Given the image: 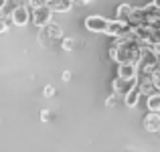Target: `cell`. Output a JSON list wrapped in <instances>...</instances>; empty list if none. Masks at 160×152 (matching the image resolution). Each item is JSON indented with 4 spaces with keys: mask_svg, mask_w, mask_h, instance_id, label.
I'll return each instance as SVG.
<instances>
[{
    "mask_svg": "<svg viewBox=\"0 0 160 152\" xmlns=\"http://www.w3.org/2000/svg\"><path fill=\"white\" fill-rule=\"evenodd\" d=\"M53 8L49 6V4H39V6H31V23L35 24V27H41L43 28L45 24L51 23L53 18Z\"/></svg>",
    "mask_w": 160,
    "mask_h": 152,
    "instance_id": "1",
    "label": "cell"
},
{
    "mask_svg": "<svg viewBox=\"0 0 160 152\" xmlns=\"http://www.w3.org/2000/svg\"><path fill=\"white\" fill-rule=\"evenodd\" d=\"M12 20H14V24H18V27H24L27 23H31V6H28L27 2H18L14 6V10L10 12Z\"/></svg>",
    "mask_w": 160,
    "mask_h": 152,
    "instance_id": "2",
    "label": "cell"
},
{
    "mask_svg": "<svg viewBox=\"0 0 160 152\" xmlns=\"http://www.w3.org/2000/svg\"><path fill=\"white\" fill-rule=\"evenodd\" d=\"M108 27H109V20L99 14H91L85 18V28L91 33H108Z\"/></svg>",
    "mask_w": 160,
    "mask_h": 152,
    "instance_id": "3",
    "label": "cell"
},
{
    "mask_svg": "<svg viewBox=\"0 0 160 152\" xmlns=\"http://www.w3.org/2000/svg\"><path fill=\"white\" fill-rule=\"evenodd\" d=\"M136 83H138L136 77L128 79V77H120V75H118V77L113 79V94H116L118 98H126V94H128Z\"/></svg>",
    "mask_w": 160,
    "mask_h": 152,
    "instance_id": "4",
    "label": "cell"
},
{
    "mask_svg": "<svg viewBox=\"0 0 160 152\" xmlns=\"http://www.w3.org/2000/svg\"><path fill=\"white\" fill-rule=\"evenodd\" d=\"M128 33H132V24L130 23H124V20H109V27H108V33L106 35L109 37H124V35H128Z\"/></svg>",
    "mask_w": 160,
    "mask_h": 152,
    "instance_id": "5",
    "label": "cell"
},
{
    "mask_svg": "<svg viewBox=\"0 0 160 152\" xmlns=\"http://www.w3.org/2000/svg\"><path fill=\"white\" fill-rule=\"evenodd\" d=\"M118 75H120V77H128V79L138 77V65L132 63V61L118 63Z\"/></svg>",
    "mask_w": 160,
    "mask_h": 152,
    "instance_id": "6",
    "label": "cell"
},
{
    "mask_svg": "<svg viewBox=\"0 0 160 152\" xmlns=\"http://www.w3.org/2000/svg\"><path fill=\"white\" fill-rule=\"evenodd\" d=\"M144 128L148 132H160V112H150L144 118Z\"/></svg>",
    "mask_w": 160,
    "mask_h": 152,
    "instance_id": "7",
    "label": "cell"
},
{
    "mask_svg": "<svg viewBox=\"0 0 160 152\" xmlns=\"http://www.w3.org/2000/svg\"><path fill=\"white\" fill-rule=\"evenodd\" d=\"M142 98V89H140V85H134L132 89L128 91V94H126V98H124V101H126V105H128V108H134V105L138 104V99Z\"/></svg>",
    "mask_w": 160,
    "mask_h": 152,
    "instance_id": "8",
    "label": "cell"
},
{
    "mask_svg": "<svg viewBox=\"0 0 160 152\" xmlns=\"http://www.w3.org/2000/svg\"><path fill=\"white\" fill-rule=\"evenodd\" d=\"M73 4H75L73 0H49V6L55 12H67V10H71Z\"/></svg>",
    "mask_w": 160,
    "mask_h": 152,
    "instance_id": "9",
    "label": "cell"
},
{
    "mask_svg": "<svg viewBox=\"0 0 160 152\" xmlns=\"http://www.w3.org/2000/svg\"><path fill=\"white\" fill-rule=\"evenodd\" d=\"M43 33L45 35L49 37V39L51 41H55V39H61V27H59V24H55V23H49V24H45L43 27Z\"/></svg>",
    "mask_w": 160,
    "mask_h": 152,
    "instance_id": "10",
    "label": "cell"
},
{
    "mask_svg": "<svg viewBox=\"0 0 160 152\" xmlns=\"http://www.w3.org/2000/svg\"><path fill=\"white\" fill-rule=\"evenodd\" d=\"M130 16H132V6H130V4H122L116 12V18L124 20V23H130Z\"/></svg>",
    "mask_w": 160,
    "mask_h": 152,
    "instance_id": "11",
    "label": "cell"
},
{
    "mask_svg": "<svg viewBox=\"0 0 160 152\" xmlns=\"http://www.w3.org/2000/svg\"><path fill=\"white\" fill-rule=\"evenodd\" d=\"M146 108H148V112H160V94L146 98Z\"/></svg>",
    "mask_w": 160,
    "mask_h": 152,
    "instance_id": "12",
    "label": "cell"
},
{
    "mask_svg": "<svg viewBox=\"0 0 160 152\" xmlns=\"http://www.w3.org/2000/svg\"><path fill=\"white\" fill-rule=\"evenodd\" d=\"M73 47H75V41L73 39H65V41H63V49H65V51H71Z\"/></svg>",
    "mask_w": 160,
    "mask_h": 152,
    "instance_id": "13",
    "label": "cell"
},
{
    "mask_svg": "<svg viewBox=\"0 0 160 152\" xmlns=\"http://www.w3.org/2000/svg\"><path fill=\"white\" fill-rule=\"evenodd\" d=\"M116 104H118V95H116V94L109 95V99H108V108H113Z\"/></svg>",
    "mask_w": 160,
    "mask_h": 152,
    "instance_id": "14",
    "label": "cell"
},
{
    "mask_svg": "<svg viewBox=\"0 0 160 152\" xmlns=\"http://www.w3.org/2000/svg\"><path fill=\"white\" fill-rule=\"evenodd\" d=\"M45 95H47V98H51V95H55V87L47 85V87H45Z\"/></svg>",
    "mask_w": 160,
    "mask_h": 152,
    "instance_id": "15",
    "label": "cell"
},
{
    "mask_svg": "<svg viewBox=\"0 0 160 152\" xmlns=\"http://www.w3.org/2000/svg\"><path fill=\"white\" fill-rule=\"evenodd\" d=\"M49 114H51V112H49V109H43V112H41V120H43V122H47L49 118H51V116H49Z\"/></svg>",
    "mask_w": 160,
    "mask_h": 152,
    "instance_id": "16",
    "label": "cell"
},
{
    "mask_svg": "<svg viewBox=\"0 0 160 152\" xmlns=\"http://www.w3.org/2000/svg\"><path fill=\"white\" fill-rule=\"evenodd\" d=\"M63 79H65V81H69V79H71V73H69V71H65V73H63Z\"/></svg>",
    "mask_w": 160,
    "mask_h": 152,
    "instance_id": "17",
    "label": "cell"
},
{
    "mask_svg": "<svg viewBox=\"0 0 160 152\" xmlns=\"http://www.w3.org/2000/svg\"><path fill=\"white\" fill-rule=\"evenodd\" d=\"M75 4H87V2H91V0H73Z\"/></svg>",
    "mask_w": 160,
    "mask_h": 152,
    "instance_id": "18",
    "label": "cell"
}]
</instances>
